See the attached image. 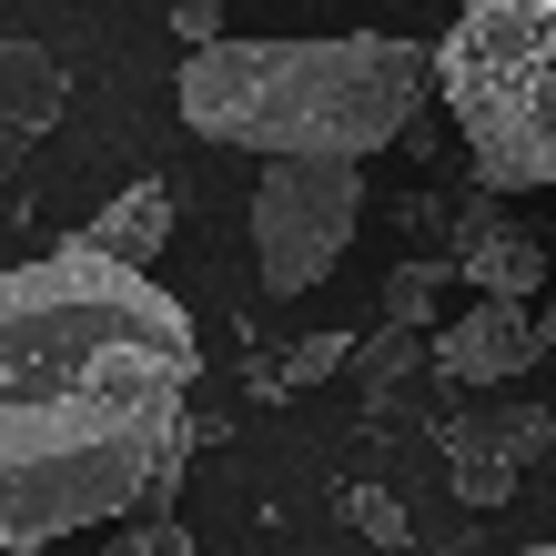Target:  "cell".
Segmentation results:
<instances>
[{"label": "cell", "mask_w": 556, "mask_h": 556, "mask_svg": "<svg viewBox=\"0 0 556 556\" xmlns=\"http://www.w3.org/2000/svg\"><path fill=\"white\" fill-rule=\"evenodd\" d=\"M81 253H102V264H122V274H152L162 264V243H173V182H132V192H112L102 213L72 233Z\"/></svg>", "instance_id": "obj_8"}, {"label": "cell", "mask_w": 556, "mask_h": 556, "mask_svg": "<svg viewBox=\"0 0 556 556\" xmlns=\"http://www.w3.org/2000/svg\"><path fill=\"white\" fill-rule=\"evenodd\" d=\"M344 365H354V334H304V344H293V354H283L274 375L293 384V395H304V384H324V375H344Z\"/></svg>", "instance_id": "obj_11"}, {"label": "cell", "mask_w": 556, "mask_h": 556, "mask_svg": "<svg viewBox=\"0 0 556 556\" xmlns=\"http://www.w3.org/2000/svg\"><path fill=\"white\" fill-rule=\"evenodd\" d=\"M455 253H445V264H455V283H476L485 293V304H527V293H546V243L536 233H516V223H506V203H496V192H455Z\"/></svg>", "instance_id": "obj_5"}, {"label": "cell", "mask_w": 556, "mask_h": 556, "mask_svg": "<svg viewBox=\"0 0 556 556\" xmlns=\"http://www.w3.org/2000/svg\"><path fill=\"white\" fill-rule=\"evenodd\" d=\"M344 516H354V527H365L375 546H405V516H395V496H375V485H354V496H344Z\"/></svg>", "instance_id": "obj_13"}, {"label": "cell", "mask_w": 556, "mask_h": 556, "mask_svg": "<svg viewBox=\"0 0 556 556\" xmlns=\"http://www.w3.org/2000/svg\"><path fill=\"white\" fill-rule=\"evenodd\" d=\"M182 122L253 162H375L435 102V51L405 30L334 41H203L173 81Z\"/></svg>", "instance_id": "obj_2"}, {"label": "cell", "mask_w": 556, "mask_h": 556, "mask_svg": "<svg viewBox=\"0 0 556 556\" xmlns=\"http://www.w3.org/2000/svg\"><path fill=\"white\" fill-rule=\"evenodd\" d=\"M173 41H182V51L223 41V11H213V0H173Z\"/></svg>", "instance_id": "obj_14"}, {"label": "cell", "mask_w": 556, "mask_h": 556, "mask_svg": "<svg viewBox=\"0 0 556 556\" xmlns=\"http://www.w3.org/2000/svg\"><path fill=\"white\" fill-rule=\"evenodd\" d=\"M536 556H556V536H546V546H536Z\"/></svg>", "instance_id": "obj_16"}, {"label": "cell", "mask_w": 556, "mask_h": 556, "mask_svg": "<svg viewBox=\"0 0 556 556\" xmlns=\"http://www.w3.org/2000/svg\"><path fill=\"white\" fill-rule=\"evenodd\" d=\"M425 365L445 384H516V375H536V324H527V304H485L476 293V304L425 344Z\"/></svg>", "instance_id": "obj_7"}, {"label": "cell", "mask_w": 556, "mask_h": 556, "mask_svg": "<svg viewBox=\"0 0 556 556\" xmlns=\"http://www.w3.org/2000/svg\"><path fill=\"white\" fill-rule=\"evenodd\" d=\"M192 314L61 243L0 274V546L162 516L192 455Z\"/></svg>", "instance_id": "obj_1"}, {"label": "cell", "mask_w": 556, "mask_h": 556, "mask_svg": "<svg viewBox=\"0 0 556 556\" xmlns=\"http://www.w3.org/2000/svg\"><path fill=\"white\" fill-rule=\"evenodd\" d=\"M91 556H192V527H173V516H122V536L91 546Z\"/></svg>", "instance_id": "obj_12"}, {"label": "cell", "mask_w": 556, "mask_h": 556, "mask_svg": "<svg viewBox=\"0 0 556 556\" xmlns=\"http://www.w3.org/2000/svg\"><path fill=\"white\" fill-rule=\"evenodd\" d=\"M365 223V162H264L253 182V274L264 293H314Z\"/></svg>", "instance_id": "obj_4"}, {"label": "cell", "mask_w": 556, "mask_h": 556, "mask_svg": "<svg viewBox=\"0 0 556 556\" xmlns=\"http://www.w3.org/2000/svg\"><path fill=\"white\" fill-rule=\"evenodd\" d=\"M435 91L485 192H556V0H455Z\"/></svg>", "instance_id": "obj_3"}, {"label": "cell", "mask_w": 556, "mask_h": 556, "mask_svg": "<svg viewBox=\"0 0 556 556\" xmlns=\"http://www.w3.org/2000/svg\"><path fill=\"white\" fill-rule=\"evenodd\" d=\"M527 324H536V354H556V274H546V293H536V314H527Z\"/></svg>", "instance_id": "obj_15"}, {"label": "cell", "mask_w": 556, "mask_h": 556, "mask_svg": "<svg viewBox=\"0 0 556 556\" xmlns=\"http://www.w3.org/2000/svg\"><path fill=\"white\" fill-rule=\"evenodd\" d=\"M354 365H365V384L384 395V384H405V375L425 365V334H395V324H384L375 344H354Z\"/></svg>", "instance_id": "obj_10"}, {"label": "cell", "mask_w": 556, "mask_h": 556, "mask_svg": "<svg viewBox=\"0 0 556 556\" xmlns=\"http://www.w3.org/2000/svg\"><path fill=\"white\" fill-rule=\"evenodd\" d=\"M546 445H556L546 405H536V415H527V405H516V415H466V425L445 435V476H455V496H466V506H506L516 476H527Z\"/></svg>", "instance_id": "obj_6"}, {"label": "cell", "mask_w": 556, "mask_h": 556, "mask_svg": "<svg viewBox=\"0 0 556 556\" xmlns=\"http://www.w3.org/2000/svg\"><path fill=\"white\" fill-rule=\"evenodd\" d=\"M455 283V264L445 253H415V264H395L384 274V324H395V334H425V324H435V293Z\"/></svg>", "instance_id": "obj_9"}]
</instances>
